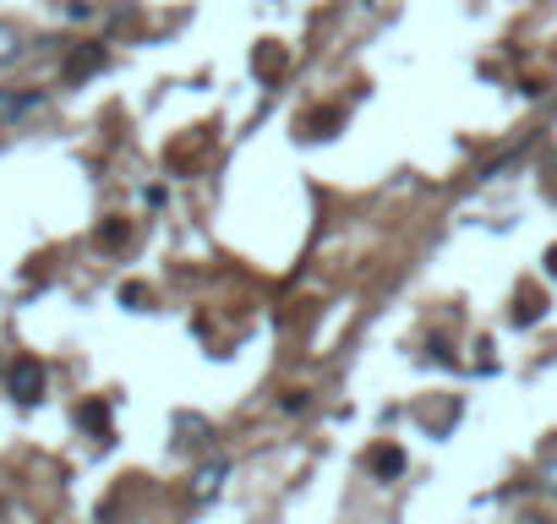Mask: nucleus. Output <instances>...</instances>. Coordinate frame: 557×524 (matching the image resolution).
<instances>
[{"instance_id":"obj_1","label":"nucleus","mask_w":557,"mask_h":524,"mask_svg":"<svg viewBox=\"0 0 557 524\" xmlns=\"http://www.w3.org/2000/svg\"><path fill=\"white\" fill-rule=\"evenodd\" d=\"M45 383H50V377H45V366H39L34 355H17V361H12V372H7V388H12V399H17L23 410L45 399Z\"/></svg>"},{"instance_id":"obj_2","label":"nucleus","mask_w":557,"mask_h":524,"mask_svg":"<svg viewBox=\"0 0 557 524\" xmlns=\"http://www.w3.org/2000/svg\"><path fill=\"white\" fill-rule=\"evenodd\" d=\"M94 72H104V45H77V50L66 55V83H83V77H94Z\"/></svg>"},{"instance_id":"obj_3","label":"nucleus","mask_w":557,"mask_h":524,"mask_svg":"<svg viewBox=\"0 0 557 524\" xmlns=\"http://www.w3.org/2000/svg\"><path fill=\"white\" fill-rule=\"evenodd\" d=\"M224 475H230V459H208V464L191 475V502H208V497H219Z\"/></svg>"},{"instance_id":"obj_4","label":"nucleus","mask_w":557,"mask_h":524,"mask_svg":"<svg viewBox=\"0 0 557 524\" xmlns=\"http://www.w3.org/2000/svg\"><path fill=\"white\" fill-rule=\"evenodd\" d=\"M367 470H372L377 481H388V475H399V470H405V448H394V442H377V448L367 453Z\"/></svg>"},{"instance_id":"obj_5","label":"nucleus","mask_w":557,"mask_h":524,"mask_svg":"<svg viewBox=\"0 0 557 524\" xmlns=\"http://www.w3.org/2000/svg\"><path fill=\"white\" fill-rule=\"evenodd\" d=\"M39 104H45V93H12V88H7V93H0V121H17V115H34Z\"/></svg>"},{"instance_id":"obj_6","label":"nucleus","mask_w":557,"mask_h":524,"mask_svg":"<svg viewBox=\"0 0 557 524\" xmlns=\"http://www.w3.org/2000/svg\"><path fill=\"white\" fill-rule=\"evenodd\" d=\"M77 421H83L94 437H110V410H104L99 399H94V404H83V410H77Z\"/></svg>"},{"instance_id":"obj_7","label":"nucleus","mask_w":557,"mask_h":524,"mask_svg":"<svg viewBox=\"0 0 557 524\" xmlns=\"http://www.w3.org/2000/svg\"><path fill=\"white\" fill-rule=\"evenodd\" d=\"M541 312H546V307H541L535 296H524V301L513 307V328H530V323H541Z\"/></svg>"},{"instance_id":"obj_8","label":"nucleus","mask_w":557,"mask_h":524,"mask_svg":"<svg viewBox=\"0 0 557 524\" xmlns=\"http://www.w3.org/2000/svg\"><path fill=\"white\" fill-rule=\"evenodd\" d=\"M17 50H23L17 28H7V23H0V66H7V61H17Z\"/></svg>"},{"instance_id":"obj_9","label":"nucleus","mask_w":557,"mask_h":524,"mask_svg":"<svg viewBox=\"0 0 557 524\" xmlns=\"http://www.w3.org/2000/svg\"><path fill=\"white\" fill-rule=\"evenodd\" d=\"M278 410H285V415H307V410H312V394H301V388H290L285 399H278Z\"/></svg>"},{"instance_id":"obj_10","label":"nucleus","mask_w":557,"mask_h":524,"mask_svg":"<svg viewBox=\"0 0 557 524\" xmlns=\"http://www.w3.org/2000/svg\"><path fill=\"white\" fill-rule=\"evenodd\" d=\"M99 246H126V219H110V224H99Z\"/></svg>"},{"instance_id":"obj_11","label":"nucleus","mask_w":557,"mask_h":524,"mask_svg":"<svg viewBox=\"0 0 557 524\" xmlns=\"http://www.w3.org/2000/svg\"><path fill=\"white\" fill-rule=\"evenodd\" d=\"M121 307H132V312H148V290H143V285H121Z\"/></svg>"},{"instance_id":"obj_12","label":"nucleus","mask_w":557,"mask_h":524,"mask_svg":"<svg viewBox=\"0 0 557 524\" xmlns=\"http://www.w3.org/2000/svg\"><path fill=\"white\" fill-rule=\"evenodd\" d=\"M541 491L557 497V459H546V470H541Z\"/></svg>"},{"instance_id":"obj_13","label":"nucleus","mask_w":557,"mask_h":524,"mask_svg":"<svg viewBox=\"0 0 557 524\" xmlns=\"http://www.w3.org/2000/svg\"><path fill=\"white\" fill-rule=\"evenodd\" d=\"M66 17H72V23H88V17H94V7H88V0H72Z\"/></svg>"},{"instance_id":"obj_14","label":"nucleus","mask_w":557,"mask_h":524,"mask_svg":"<svg viewBox=\"0 0 557 524\" xmlns=\"http://www.w3.org/2000/svg\"><path fill=\"white\" fill-rule=\"evenodd\" d=\"M546 279H557V246L546 251Z\"/></svg>"},{"instance_id":"obj_15","label":"nucleus","mask_w":557,"mask_h":524,"mask_svg":"<svg viewBox=\"0 0 557 524\" xmlns=\"http://www.w3.org/2000/svg\"><path fill=\"white\" fill-rule=\"evenodd\" d=\"M524 524H546V519H524Z\"/></svg>"}]
</instances>
